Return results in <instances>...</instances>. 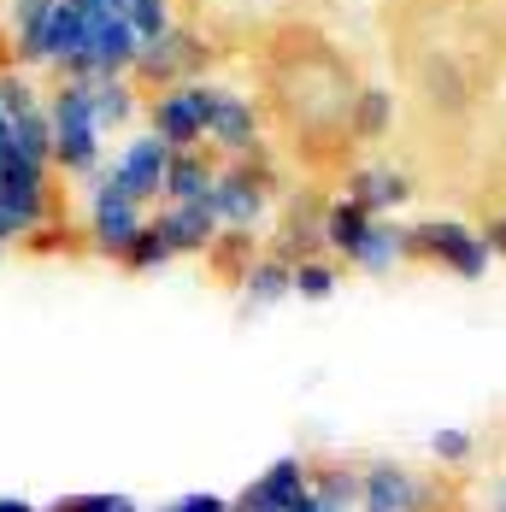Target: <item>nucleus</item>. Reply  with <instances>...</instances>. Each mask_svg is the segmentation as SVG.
<instances>
[{
    "instance_id": "nucleus-1",
    "label": "nucleus",
    "mask_w": 506,
    "mask_h": 512,
    "mask_svg": "<svg viewBox=\"0 0 506 512\" xmlns=\"http://www.w3.org/2000/svg\"><path fill=\"white\" fill-rule=\"evenodd\" d=\"M48 142H53V165L65 177H101L106 159V130L95 124V106H89V83H59L48 101Z\"/></svg>"
},
{
    "instance_id": "nucleus-2",
    "label": "nucleus",
    "mask_w": 506,
    "mask_h": 512,
    "mask_svg": "<svg viewBox=\"0 0 506 512\" xmlns=\"http://www.w3.org/2000/svg\"><path fill=\"white\" fill-rule=\"evenodd\" d=\"M359 512H442V483L406 460L359 465Z\"/></svg>"
},
{
    "instance_id": "nucleus-3",
    "label": "nucleus",
    "mask_w": 506,
    "mask_h": 512,
    "mask_svg": "<svg viewBox=\"0 0 506 512\" xmlns=\"http://www.w3.org/2000/svg\"><path fill=\"white\" fill-rule=\"evenodd\" d=\"M412 259H430V265L454 271L465 283L489 277V265H495L483 230H471V224H459V218H424V224H412Z\"/></svg>"
},
{
    "instance_id": "nucleus-4",
    "label": "nucleus",
    "mask_w": 506,
    "mask_h": 512,
    "mask_svg": "<svg viewBox=\"0 0 506 512\" xmlns=\"http://www.w3.org/2000/svg\"><path fill=\"white\" fill-rule=\"evenodd\" d=\"M171 148L159 142V136H130L124 148H118V159L112 165H101V177L118 189V195H130L136 206H153L159 195H165V183H171Z\"/></svg>"
},
{
    "instance_id": "nucleus-5",
    "label": "nucleus",
    "mask_w": 506,
    "mask_h": 512,
    "mask_svg": "<svg viewBox=\"0 0 506 512\" xmlns=\"http://www.w3.org/2000/svg\"><path fill=\"white\" fill-rule=\"evenodd\" d=\"M206 212L218 218L224 236H253L271 218V189H265V177H253L248 159H236L230 171H218V189H212Z\"/></svg>"
},
{
    "instance_id": "nucleus-6",
    "label": "nucleus",
    "mask_w": 506,
    "mask_h": 512,
    "mask_svg": "<svg viewBox=\"0 0 506 512\" xmlns=\"http://www.w3.org/2000/svg\"><path fill=\"white\" fill-rule=\"evenodd\" d=\"M148 230V206H136L130 195H118L106 177L89 183V242L101 248V254L124 259L136 248V236Z\"/></svg>"
},
{
    "instance_id": "nucleus-7",
    "label": "nucleus",
    "mask_w": 506,
    "mask_h": 512,
    "mask_svg": "<svg viewBox=\"0 0 506 512\" xmlns=\"http://www.w3.org/2000/svg\"><path fill=\"white\" fill-rule=\"evenodd\" d=\"M48 218H53L48 171H6L0 177V254L12 242H24L30 230H42Z\"/></svg>"
},
{
    "instance_id": "nucleus-8",
    "label": "nucleus",
    "mask_w": 506,
    "mask_h": 512,
    "mask_svg": "<svg viewBox=\"0 0 506 512\" xmlns=\"http://www.w3.org/2000/svg\"><path fill=\"white\" fill-rule=\"evenodd\" d=\"M206 106H212V83H183V89H165L153 101V136L171 148V154H189L206 148Z\"/></svg>"
},
{
    "instance_id": "nucleus-9",
    "label": "nucleus",
    "mask_w": 506,
    "mask_h": 512,
    "mask_svg": "<svg viewBox=\"0 0 506 512\" xmlns=\"http://www.w3.org/2000/svg\"><path fill=\"white\" fill-rule=\"evenodd\" d=\"M301 495H312V460L306 454H283L265 471H253L242 483V495H230L236 512H289Z\"/></svg>"
},
{
    "instance_id": "nucleus-10",
    "label": "nucleus",
    "mask_w": 506,
    "mask_h": 512,
    "mask_svg": "<svg viewBox=\"0 0 506 512\" xmlns=\"http://www.w3.org/2000/svg\"><path fill=\"white\" fill-rule=\"evenodd\" d=\"M206 148H218L224 159H253L259 148V112L248 95L218 89L212 83V106H206Z\"/></svg>"
},
{
    "instance_id": "nucleus-11",
    "label": "nucleus",
    "mask_w": 506,
    "mask_h": 512,
    "mask_svg": "<svg viewBox=\"0 0 506 512\" xmlns=\"http://www.w3.org/2000/svg\"><path fill=\"white\" fill-rule=\"evenodd\" d=\"M136 71L148 77V83H165V89H183V83H201L206 71V48L189 36V30H171V36H159L148 48L136 53Z\"/></svg>"
},
{
    "instance_id": "nucleus-12",
    "label": "nucleus",
    "mask_w": 506,
    "mask_h": 512,
    "mask_svg": "<svg viewBox=\"0 0 506 512\" xmlns=\"http://www.w3.org/2000/svg\"><path fill=\"white\" fill-rule=\"evenodd\" d=\"M148 230L165 242V254L171 259H189V254H212L218 248V218L206 212V206H171L165 201V212H153L148 218Z\"/></svg>"
},
{
    "instance_id": "nucleus-13",
    "label": "nucleus",
    "mask_w": 506,
    "mask_h": 512,
    "mask_svg": "<svg viewBox=\"0 0 506 512\" xmlns=\"http://www.w3.org/2000/svg\"><path fill=\"white\" fill-rule=\"evenodd\" d=\"M348 201L365 206L371 218H395L412 201V177L395 171V165H359L354 177H348Z\"/></svg>"
},
{
    "instance_id": "nucleus-14",
    "label": "nucleus",
    "mask_w": 506,
    "mask_h": 512,
    "mask_svg": "<svg viewBox=\"0 0 506 512\" xmlns=\"http://www.w3.org/2000/svg\"><path fill=\"white\" fill-rule=\"evenodd\" d=\"M412 259V224H395V218H377L371 224V236L359 242L354 265L359 271H371V277H389L395 265H406Z\"/></svg>"
},
{
    "instance_id": "nucleus-15",
    "label": "nucleus",
    "mask_w": 506,
    "mask_h": 512,
    "mask_svg": "<svg viewBox=\"0 0 506 512\" xmlns=\"http://www.w3.org/2000/svg\"><path fill=\"white\" fill-rule=\"evenodd\" d=\"M218 171H224V165H212V159H206V148L177 154V159H171L165 201H171V206H206V201H212V189H218Z\"/></svg>"
},
{
    "instance_id": "nucleus-16",
    "label": "nucleus",
    "mask_w": 506,
    "mask_h": 512,
    "mask_svg": "<svg viewBox=\"0 0 506 512\" xmlns=\"http://www.w3.org/2000/svg\"><path fill=\"white\" fill-rule=\"evenodd\" d=\"M295 295V265L283 254H265V259H248L242 265V301L248 307H277V301H289Z\"/></svg>"
},
{
    "instance_id": "nucleus-17",
    "label": "nucleus",
    "mask_w": 506,
    "mask_h": 512,
    "mask_svg": "<svg viewBox=\"0 0 506 512\" xmlns=\"http://www.w3.org/2000/svg\"><path fill=\"white\" fill-rule=\"evenodd\" d=\"M371 224H377V218H371L365 206H354L348 195H342V201H330V206H324V248H330L336 259H348V265H354L359 242L371 236Z\"/></svg>"
},
{
    "instance_id": "nucleus-18",
    "label": "nucleus",
    "mask_w": 506,
    "mask_h": 512,
    "mask_svg": "<svg viewBox=\"0 0 506 512\" xmlns=\"http://www.w3.org/2000/svg\"><path fill=\"white\" fill-rule=\"evenodd\" d=\"M89 106H95V124H101L106 136L112 130H124V124H136V89L124 83V77H101V83H89Z\"/></svg>"
},
{
    "instance_id": "nucleus-19",
    "label": "nucleus",
    "mask_w": 506,
    "mask_h": 512,
    "mask_svg": "<svg viewBox=\"0 0 506 512\" xmlns=\"http://www.w3.org/2000/svg\"><path fill=\"white\" fill-rule=\"evenodd\" d=\"M312 495L336 512H359V465H342V460L312 465Z\"/></svg>"
},
{
    "instance_id": "nucleus-20",
    "label": "nucleus",
    "mask_w": 506,
    "mask_h": 512,
    "mask_svg": "<svg viewBox=\"0 0 506 512\" xmlns=\"http://www.w3.org/2000/svg\"><path fill=\"white\" fill-rule=\"evenodd\" d=\"M348 130L365 136V142L389 136V130H395V101H389L383 89H354V101H348Z\"/></svg>"
},
{
    "instance_id": "nucleus-21",
    "label": "nucleus",
    "mask_w": 506,
    "mask_h": 512,
    "mask_svg": "<svg viewBox=\"0 0 506 512\" xmlns=\"http://www.w3.org/2000/svg\"><path fill=\"white\" fill-rule=\"evenodd\" d=\"M430 460L442 465V471H471V465H477V436L459 430V424L430 430Z\"/></svg>"
},
{
    "instance_id": "nucleus-22",
    "label": "nucleus",
    "mask_w": 506,
    "mask_h": 512,
    "mask_svg": "<svg viewBox=\"0 0 506 512\" xmlns=\"http://www.w3.org/2000/svg\"><path fill=\"white\" fill-rule=\"evenodd\" d=\"M124 12H130V30H136L142 48L177 30V24H171V0H124Z\"/></svg>"
},
{
    "instance_id": "nucleus-23",
    "label": "nucleus",
    "mask_w": 506,
    "mask_h": 512,
    "mask_svg": "<svg viewBox=\"0 0 506 512\" xmlns=\"http://www.w3.org/2000/svg\"><path fill=\"white\" fill-rule=\"evenodd\" d=\"M42 512H148L136 495H124V489H89V495H65V501H53Z\"/></svg>"
},
{
    "instance_id": "nucleus-24",
    "label": "nucleus",
    "mask_w": 506,
    "mask_h": 512,
    "mask_svg": "<svg viewBox=\"0 0 506 512\" xmlns=\"http://www.w3.org/2000/svg\"><path fill=\"white\" fill-rule=\"evenodd\" d=\"M295 295L301 301H330L336 295V265L330 259H301L295 265Z\"/></svg>"
},
{
    "instance_id": "nucleus-25",
    "label": "nucleus",
    "mask_w": 506,
    "mask_h": 512,
    "mask_svg": "<svg viewBox=\"0 0 506 512\" xmlns=\"http://www.w3.org/2000/svg\"><path fill=\"white\" fill-rule=\"evenodd\" d=\"M148 512H236L230 495H212V489H195V495H171V501H159Z\"/></svg>"
},
{
    "instance_id": "nucleus-26",
    "label": "nucleus",
    "mask_w": 506,
    "mask_h": 512,
    "mask_svg": "<svg viewBox=\"0 0 506 512\" xmlns=\"http://www.w3.org/2000/svg\"><path fill=\"white\" fill-rule=\"evenodd\" d=\"M124 265H130V271H159V265H171V254H165V242H159L153 230H142L136 248L124 254Z\"/></svg>"
},
{
    "instance_id": "nucleus-27",
    "label": "nucleus",
    "mask_w": 506,
    "mask_h": 512,
    "mask_svg": "<svg viewBox=\"0 0 506 512\" xmlns=\"http://www.w3.org/2000/svg\"><path fill=\"white\" fill-rule=\"evenodd\" d=\"M430 77H436V83H430V95H436V101H459V77L448 71V65H436Z\"/></svg>"
},
{
    "instance_id": "nucleus-28",
    "label": "nucleus",
    "mask_w": 506,
    "mask_h": 512,
    "mask_svg": "<svg viewBox=\"0 0 506 512\" xmlns=\"http://www.w3.org/2000/svg\"><path fill=\"white\" fill-rule=\"evenodd\" d=\"M483 242H489V254H495V259H506V218H489Z\"/></svg>"
},
{
    "instance_id": "nucleus-29",
    "label": "nucleus",
    "mask_w": 506,
    "mask_h": 512,
    "mask_svg": "<svg viewBox=\"0 0 506 512\" xmlns=\"http://www.w3.org/2000/svg\"><path fill=\"white\" fill-rule=\"evenodd\" d=\"M483 512H506V477H495V483L483 489Z\"/></svg>"
},
{
    "instance_id": "nucleus-30",
    "label": "nucleus",
    "mask_w": 506,
    "mask_h": 512,
    "mask_svg": "<svg viewBox=\"0 0 506 512\" xmlns=\"http://www.w3.org/2000/svg\"><path fill=\"white\" fill-rule=\"evenodd\" d=\"M0 512H42V501H24V495H0Z\"/></svg>"
},
{
    "instance_id": "nucleus-31",
    "label": "nucleus",
    "mask_w": 506,
    "mask_h": 512,
    "mask_svg": "<svg viewBox=\"0 0 506 512\" xmlns=\"http://www.w3.org/2000/svg\"><path fill=\"white\" fill-rule=\"evenodd\" d=\"M289 512H336V507H324L318 495H301V501H295V507H289Z\"/></svg>"
}]
</instances>
